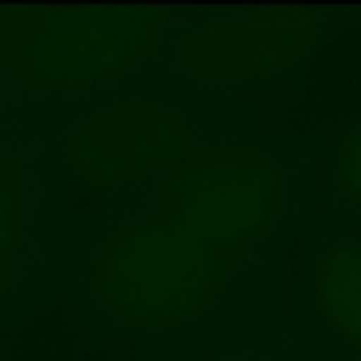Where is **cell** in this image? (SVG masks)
<instances>
[{"mask_svg":"<svg viewBox=\"0 0 361 361\" xmlns=\"http://www.w3.org/2000/svg\"><path fill=\"white\" fill-rule=\"evenodd\" d=\"M233 264L159 218H136L94 257V303L125 326H183L214 307Z\"/></svg>","mask_w":361,"mask_h":361,"instance_id":"cell-1","label":"cell"},{"mask_svg":"<svg viewBox=\"0 0 361 361\" xmlns=\"http://www.w3.org/2000/svg\"><path fill=\"white\" fill-rule=\"evenodd\" d=\"M280 206V167L260 152H198L148 190V218L183 229L229 264L276 226Z\"/></svg>","mask_w":361,"mask_h":361,"instance_id":"cell-2","label":"cell"},{"mask_svg":"<svg viewBox=\"0 0 361 361\" xmlns=\"http://www.w3.org/2000/svg\"><path fill=\"white\" fill-rule=\"evenodd\" d=\"M164 35L167 24L156 16H35V24L20 32L16 78L27 94L97 90L144 66Z\"/></svg>","mask_w":361,"mask_h":361,"instance_id":"cell-3","label":"cell"},{"mask_svg":"<svg viewBox=\"0 0 361 361\" xmlns=\"http://www.w3.org/2000/svg\"><path fill=\"white\" fill-rule=\"evenodd\" d=\"M59 152L82 187H121L190 159V121L167 102L102 105L71 121Z\"/></svg>","mask_w":361,"mask_h":361,"instance_id":"cell-4","label":"cell"},{"mask_svg":"<svg viewBox=\"0 0 361 361\" xmlns=\"http://www.w3.org/2000/svg\"><path fill=\"white\" fill-rule=\"evenodd\" d=\"M322 35L326 24L319 20H210L183 27L171 59L195 82L257 86L299 66Z\"/></svg>","mask_w":361,"mask_h":361,"instance_id":"cell-5","label":"cell"},{"mask_svg":"<svg viewBox=\"0 0 361 361\" xmlns=\"http://www.w3.org/2000/svg\"><path fill=\"white\" fill-rule=\"evenodd\" d=\"M311 291L326 330L361 357V241H334L319 252Z\"/></svg>","mask_w":361,"mask_h":361,"instance_id":"cell-6","label":"cell"},{"mask_svg":"<svg viewBox=\"0 0 361 361\" xmlns=\"http://www.w3.org/2000/svg\"><path fill=\"white\" fill-rule=\"evenodd\" d=\"M20 245V179L16 164L0 152V280L8 276Z\"/></svg>","mask_w":361,"mask_h":361,"instance_id":"cell-7","label":"cell"},{"mask_svg":"<svg viewBox=\"0 0 361 361\" xmlns=\"http://www.w3.org/2000/svg\"><path fill=\"white\" fill-rule=\"evenodd\" d=\"M334 187L350 202H361V121L342 136L334 152Z\"/></svg>","mask_w":361,"mask_h":361,"instance_id":"cell-8","label":"cell"},{"mask_svg":"<svg viewBox=\"0 0 361 361\" xmlns=\"http://www.w3.org/2000/svg\"><path fill=\"white\" fill-rule=\"evenodd\" d=\"M218 361H245V357H218Z\"/></svg>","mask_w":361,"mask_h":361,"instance_id":"cell-9","label":"cell"},{"mask_svg":"<svg viewBox=\"0 0 361 361\" xmlns=\"http://www.w3.org/2000/svg\"><path fill=\"white\" fill-rule=\"evenodd\" d=\"M0 20H8V16H0Z\"/></svg>","mask_w":361,"mask_h":361,"instance_id":"cell-10","label":"cell"}]
</instances>
